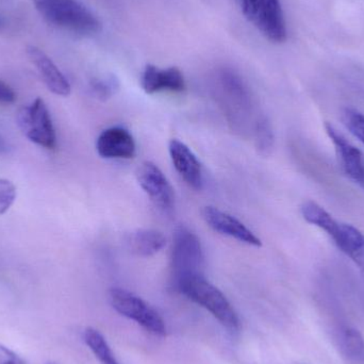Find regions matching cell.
<instances>
[{
	"instance_id": "cell-2",
	"label": "cell",
	"mask_w": 364,
	"mask_h": 364,
	"mask_svg": "<svg viewBox=\"0 0 364 364\" xmlns=\"http://www.w3.org/2000/svg\"><path fill=\"white\" fill-rule=\"evenodd\" d=\"M41 16L55 27L82 36L102 31V23L78 0H31Z\"/></svg>"
},
{
	"instance_id": "cell-26",
	"label": "cell",
	"mask_w": 364,
	"mask_h": 364,
	"mask_svg": "<svg viewBox=\"0 0 364 364\" xmlns=\"http://www.w3.org/2000/svg\"><path fill=\"white\" fill-rule=\"evenodd\" d=\"M47 364H55V363H47Z\"/></svg>"
},
{
	"instance_id": "cell-24",
	"label": "cell",
	"mask_w": 364,
	"mask_h": 364,
	"mask_svg": "<svg viewBox=\"0 0 364 364\" xmlns=\"http://www.w3.org/2000/svg\"><path fill=\"white\" fill-rule=\"evenodd\" d=\"M16 100V93L14 90L4 82L0 80V105H11Z\"/></svg>"
},
{
	"instance_id": "cell-5",
	"label": "cell",
	"mask_w": 364,
	"mask_h": 364,
	"mask_svg": "<svg viewBox=\"0 0 364 364\" xmlns=\"http://www.w3.org/2000/svg\"><path fill=\"white\" fill-rule=\"evenodd\" d=\"M203 267H205V256H203L200 240L188 227H177L173 237L172 256H171V267H172L174 284L183 278L203 275Z\"/></svg>"
},
{
	"instance_id": "cell-14",
	"label": "cell",
	"mask_w": 364,
	"mask_h": 364,
	"mask_svg": "<svg viewBox=\"0 0 364 364\" xmlns=\"http://www.w3.org/2000/svg\"><path fill=\"white\" fill-rule=\"evenodd\" d=\"M173 166L184 181L195 190H200L203 184V168L192 151L181 141H170L168 144Z\"/></svg>"
},
{
	"instance_id": "cell-12",
	"label": "cell",
	"mask_w": 364,
	"mask_h": 364,
	"mask_svg": "<svg viewBox=\"0 0 364 364\" xmlns=\"http://www.w3.org/2000/svg\"><path fill=\"white\" fill-rule=\"evenodd\" d=\"M96 149L106 159H132L136 153L134 136L123 127L104 130L98 136Z\"/></svg>"
},
{
	"instance_id": "cell-4",
	"label": "cell",
	"mask_w": 364,
	"mask_h": 364,
	"mask_svg": "<svg viewBox=\"0 0 364 364\" xmlns=\"http://www.w3.org/2000/svg\"><path fill=\"white\" fill-rule=\"evenodd\" d=\"M242 14L273 43L286 42V19L280 0H235Z\"/></svg>"
},
{
	"instance_id": "cell-15",
	"label": "cell",
	"mask_w": 364,
	"mask_h": 364,
	"mask_svg": "<svg viewBox=\"0 0 364 364\" xmlns=\"http://www.w3.org/2000/svg\"><path fill=\"white\" fill-rule=\"evenodd\" d=\"M141 85L145 93L155 94L170 91L181 93L186 90V80L179 68H162L149 64L143 70Z\"/></svg>"
},
{
	"instance_id": "cell-6",
	"label": "cell",
	"mask_w": 364,
	"mask_h": 364,
	"mask_svg": "<svg viewBox=\"0 0 364 364\" xmlns=\"http://www.w3.org/2000/svg\"><path fill=\"white\" fill-rule=\"evenodd\" d=\"M111 305L121 316L134 321L157 337H166V322L159 314L141 297L125 289L113 288L109 292Z\"/></svg>"
},
{
	"instance_id": "cell-16",
	"label": "cell",
	"mask_w": 364,
	"mask_h": 364,
	"mask_svg": "<svg viewBox=\"0 0 364 364\" xmlns=\"http://www.w3.org/2000/svg\"><path fill=\"white\" fill-rule=\"evenodd\" d=\"M130 248L140 257H151L161 252L166 245V239L160 231L154 229H140L130 235Z\"/></svg>"
},
{
	"instance_id": "cell-18",
	"label": "cell",
	"mask_w": 364,
	"mask_h": 364,
	"mask_svg": "<svg viewBox=\"0 0 364 364\" xmlns=\"http://www.w3.org/2000/svg\"><path fill=\"white\" fill-rule=\"evenodd\" d=\"M83 339H85L87 348L91 350L94 356L98 359L100 363L119 364L115 358L112 350L109 346L106 338L97 329L92 328V327L85 329V333H83Z\"/></svg>"
},
{
	"instance_id": "cell-13",
	"label": "cell",
	"mask_w": 364,
	"mask_h": 364,
	"mask_svg": "<svg viewBox=\"0 0 364 364\" xmlns=\"http://www.w3.org/2000/svg\"><path fill=\"white\" fill-rule=\"evenodd\" d=\"M26 53L51 93L62 97L70 95L72 92L70 81L42 49L36 46H28Z\"/></svg>"
},
{
	"instance_id": "cell-7",
	"label": "cell",
	"mask_w": 364,
	"mask_h": 364,
	"mask_svg": "<svg viewBox=\"0 0 364 364\" xmlns=\"http://www.w3.org/2000/svg\"><path fill=\"white\" fill-rule=\"evenodd\" d=\"M16 122L28 140L46 149H55L57 146L53 119L42 98H36L29 106L19 109Z\"/></svg>"
},
{
	"instance_id": "cell-19",
	"label": "cell",
	"mask_w": 364,
	"mask_h": 364,
	"mask_svg": "<svg viewBox=\"0 0 364 364\" xmlns=\"http://www.w3.org/2000/svg\"><path fill=\"white\" fill-rule=\"evenodd\" d=\"M256 144L261 154H269L273 149L274 134L271 124L267 119L262 117L257 121L255 125Z\"/></svg>"
},
{
	"instance_id": "cell-10",
	"label": "cell",
	"mask_w": 364,
	"mask_h": 364,
	"mask_svg": "<svg viewBox=\"0 0 364 364\" xmlns=\"http://www.w3.org/2000/svg\"><path fill=\"white\" fill-rule=\"evenodd\" d=\"M325 130L335 146L340 168L344 174L364 191V156L333 124L325 123Z\"/></svg>"
},
{
	"instance_id": "cell-9",
	"label": "cell",
	"mask_w": 364,
	"mask_h": 364,
	"mask_svg": "<svg viewBox=\"0 0 364 364\" xmlns=\"http://www.w3.org/2000/svg\"><path fill=\"white\" fill-rule=\"evenodd\" d=\"M139 184L149 195L154 205L166 214L175 209L174 188L161 170L151 161L141 164L136 172Z\"/></svg>"
},
{
	"instance_id": "cell-23",
	"label": "cell",
	"mask_w": 364,
	"mask_h": 364,
	"mask_svg": "<svg viewBox=\"0 0 364 364\" xmlns=\"http://www.w3.org/2000/svg\"><path fill=\"white\" fill-rule=\"evenodd\" d=\"M0 364H28L16 353L0 344Z\"/></svg>"
},
{
	"instance_id": "cell-22",
	"label": "cell",
	"mask_w": 364,
	"mask_h": 364,
	"mask_svg": "<svg viewBox=\"0 0 364 364\" xmlns=\"http://www.w3.org/2000/svg\"><path fill=\"white\" fill-rule=\"evenodd\" d=\"M16 186L8 179L0 178V215L9 211L16 199Z\"/></svg>"
},
{
	"instance_id": "cell-21",
	"label": "cell",
	"mask_w": 364,
	"mask_h": 364,
	"mask_svg": "<svg viewBox=\"0 0 364 364\" xmlns=\"http://www.w3.org/2000/svg\"><path fill=\"white\" fill-rule=\"evenodd\" d=\"M119 89V80L113 75L106 78H95L91 81L92 92L95 97L100 100H107L112 97Z\"/></svg>"
},
{
	"instance_id": "cell-25",
	"label": "cell",
	"mask_w": 364,
	"mask_h": 364,
	"mask_svg": "<svg viewBox=\"0 0 364 364\" xmlns=\"http://www.w3.org/2000/svg\"><path fill=\"white\" fill-rule=\"evenodd\" d=\"M6 149H8V146H6V141L0 136V154L4 153Z\"/></svg>"
},
{
	"instance_id": "cell-11",
	"label": "cell",
	"mask_w": 364,
	"mask_h": 364,
	"mask_svg": "<svg viewBox=\"0 0 364 364\" xmlns=\"http://www.w3.org/2000/svg\"><path fill=\"white\" fill-rule=\"evenodd\" d=\"M201 214L208 226L213 229L215 232L232 237L247 245L256 246V247L261 246V240L235 216L212 205L203 208Z\"/></svg>"
},
{
	"instance_id": "cell-8",
	"label": "cell",
	"mask_w": 364,
	"mask_h": 364,
	"mask_svg": "<svg viewBox=\"0 0 364 364\" xmlns=\"http://www.w3.org/2000/svg\"><path fill=\"white\" fill-rule=\"evenodd\" d=\"M218 91L231 122L242 125L252 113V100L250 90L239 74L230 68H223L216 76Z\"/></svg>"
},
{
	"instance_id": "cell-1",
	"label": "cell",
	"mask_w": 364,
	"mask_h": 364,
	"mask_svg": "<svg viewBox=\"0 0 364 364\" xmlns=\"http://www.w3.org/2000/svg\"><path fill=\"white\" fill-rule=\"evenodd\" d=\"M304 220L321 230L333 241V244L350 259L364 275V235L354 226L336 220L324 208L312 200L301 205Z\"/></svg>"
},
{
	"instance_id": "cell-20",
	"label": "cell",
	"mask_w": 364,
	"mask_h": 364,
	"mask_svg": "<svg viewBox=\"0 0 364 364\" xmlns=\"http://www.w3.org/2000/svg\"><path fill=\"white\" fill-rule=\"evenodd\" d=\"M342 121L348 132L364 145V114L356 109L346 108L342 112Z\"/></svg>"
},
{
	"instance_id": "cell-17",
	"label": "cell",
	"mask_w": 364,
	"mask_h": 364,
	"mask_svg": "<svg viewBox=\"0 0 364 364\" xmlns=\"http://www.w3.org/2000/svg\"><path fill=\"white\" fill-rule=\"evenodd\" d=\"M342 355L355 364L364 363V339L357 329L346 327L341 329L338 337Z\"/></svg>"
},
{
	"instance_id": "cell-3",
	"label": "cell",
	"mask_w": 364,
	"mask_h": 364,
	"mask_svg": "<svg viewBox=\"0 0 364 364\" xmlns=\"http://www.w3.org/2000/svg\"><path fill=\"white\" fill-rule=\"evenodd\" d=\"M175 287L184 296L209 311L225 328L230 331H239L237 312L227 297L203 275L183 278Z\"/></svg>"
}]
</instances>
